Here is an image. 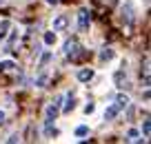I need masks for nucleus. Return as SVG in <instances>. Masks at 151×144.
<instances>
[{"instance_id":"nucleus-1","label":"nucleus","mask_w":151,"mask_h":144,"mask_svg":"<svg viewBox=\"0 0 151 144\" xmlns=\"http://www.w3.org/2000/svg\"><path fill=\"white\" fill-rule=\"evenodd\" d=\"M60 100H62V98H56V100L47 107V113H45V115H47V120H45V122H53V120L58 117V113H60Z\"/></svg>"},{"instance_id":"nucleus-2","label":"nucleus","mask_w":151,"mask_h":144,"mask_svg":"<svg viewBox=\"0 0 151 144\" xmlns=\"http://www.w3.org/2000/svg\"><path fill=\"white\" fill-rule=\"evenodd\" d=\"M78 22H80V31H87L89 29V11L82 9L80 14H78Z\"/></svg>"},{"instance_id":"nucleus-3","label":"nucleus","mask_w":151,"mask_h":144,"mask_svg":"<svg viewBox=\"0 0 151 144\" xmlns=\"http://www.w3.org/2000/svg\"><path fill=\"white\" fill-rule=\"evenodd\" d=\"M67 24H69V18H67V16H58V18L53 20V31H62Z\"/></svg>"},{"instance_id":"nucleus-4","label":"nucleus","mask_w":151,"mask_h":144,"mask_svg":"<svg viewBox=\"0 0 151 144\" xmlns=\"http://www.w3.org/2000/svg\"><path fill=\"white\" fill-rule=\"evenodd\" d=\"M118 113H120V107L118 104H111V107H107V111H104V120H113Z\"/></svg>"},{"instance_id":"nucleus-5","label":"nucleus","mask_w":151,"mask_h":144,"mask_svg":"<svg viewBox=\"0 0 151 144\" xmlns=\"http://www.w3.org/2000/svg\"><path fill=\"white\" fill-rule=\"evenodd\" d=\"M91 78H93V71L91 69H80L78 71V80H80V82H89Z\"/></svg>"},{"instance_id":"nucleus-6","label":"nucleus","mask_w":151,"mask_h":144,"mask_svg":"<svg viewBox=\"0 0 151 144\" xmlns=\"http://www.w3.org/2000/svg\"><path fill=\"white\" fill-rule=\"evenodd\" d=\"M76 49H80V47H78V42H76V40H69V42H67V44H65V53H67V56H71V53H73Z\"/></svg>"},{"instance_id":"nucleus-7","label":"nucleus","mask_w":151,"mask_h":144,"mask_svg":"<svg viewBox=\"0 0 151 144\" xmlns=\"http://www.w3.org/2000/svg\"><path fill=\"white\" fill-rule=\"evenodd\" d=\"M9 27H11L9 20H2V22H0V40H2V38H7V31H9Z\"/></svg>"},{"instance_id":"nucleus-8","label":"nucleus","mask_w":151,"mask_h":144,"mask_svg":"<svg viewBox=\"0 0 151 144\" xmlns=\"http://www.w3.org/2000/svg\"><path fill=\"white\" fill-rule=\"evenodd\" d=\"M111 58H113V49H102V51H100V60L102 62L111 60Z\"/></svg>"},{"instance_id":"nucleus-9","label":"nucleus","mask_w":151,"mask_h":144,"mask_svg":"<svg viewBox=\"0 0 151 144\" xmlns=\"http://www.w3.org/2000/svg\"><path fill=\"white\" fill-rule=\"evenodd\" d=\"M73 107H76V102H73V95L69 93V95H67V102H65V109H62V111H65V113H69Z\"/></svg>"},{"instance_id":"nucleus-10","label":"nucleus","mask_w":151,"mask_h":144,"mask_svg":"<svg viewBox=\"0 0 151 144\" xmlns=\"http://www.w3.org/2000/svg\"><path fill=\"white\" fill-rule=\"evenodd\" d=\"M116 104H118V107H120V111H122V109H124V107H127V104H129V98H127V95H118V100H116Z\"/></svg>"},{"instance_id":"nucleus-11","label":"nucleus","mask_w":151,"mask_h":144,"mask_svg":"<svg viewBox=\"0 0 151 144\" xmlns=\"http://www.w3.org/2000/svg\"><path fill=\"white\" fill-rule=\"evenodd\" d=\"M14 62H11V60H7V62H0V71H9V69H14Z\"/></svg>"},{"instance_id":"nucleus-12","label":"nucleus","mask_w":151,"mask_h":144,"mask_svg":"<svg viewBox=\"0 0 151 144\" xmlns=\"http://www.w3.org/2000/svg\"><path fill=\"white\" fill-rule=\"evenodd\" d=\"M45 42H47V44H53V42H56V33L47 31V33H45Z\"/></svg>"},{"instance_id":"nucleus-13","label":"nucleus","mask_w":151,"mask_h":144,"mask_svg":"<svg viewBox=\"0 0 151 144\" xmlns=\"http://www.w3.org/2000/svg\"><path fill=\"white\" fill-rule=\"evenodd\" d=\"M142 133H145V138H149V133H151V122L149 120H145V124H142Z\"/></svg>"},{"instance_id":"nucleus-14","label":"nucleus","mask_w":151,"mask_h":144,"mask_svg":"<svg viewBox=\"0 0 151 144\" xmlns=\"http://www.w3.org/2000/svg\"><path fill=\"white\" fill-rule=\"evenodd\" d=\"M49 60H51V53H49V51H47V53H42V58H40V64H42V67H45V64H47V62H49Z\"/></svg>"},{"instance_id":"nucleus-15","label":"nucleus","mask_w":151,"mask_h":144,"mask_svg":"<svg viewBox=\"0 0 151 144\" xmlns=\"http://www.w3.org/2000/svg\"><path fill=\"white\" fill-rule=\"evenodd\" d=\"M127 135H129L127 140H131V142H133V140H138V131H136V129H131V131H129Z\"/></svg>"},{"instance_id":"nucleus-16","label":"nucleus","mask_w":151,"mask_h":144,"mask_svg":"<svg viewBox=\"0 0 151 144\" xmlns=\"http://www.w3.org/2000/svg\"><path fill=\"white\" fill-rule=\"evenodd\" d=\"M87 126H78V129H76V135H87Z\"/></svg>"},{"instance_id":"nucleus-17","label":"nucleus","mask_w":151,"mask_h":144,"mask_svg":"<svg viewBox=\"0 0 151 144\" xmlns=\"http://www.w3.org/2000/svg\"><path fill=\"white\" fill-rule=\"evenodd\" d=\"M38 87H47V75H40V78H38Z\"/></svg>"},{"instance_id":"nucleus-18","label":"nucleus","mask_w":151,"mask_h":144,"mask_svg":"<svg viewBox=\"0 0 151 144\" xmlns=\"http://www.w3.org/2000/svg\"><path fill=\"white\" fill-rule=\"evenodd\" d=\"M93 109H96L93 104H87V107H85V113H87V115H89V113H93Z\"/></svg>"},{"instance_id":"nucleus-19","label":"nucleus","mask_w":151,"mask_h":144,"mask_svg":"<svg viewBox=\"0 0 151 144\" xmlns=\"http://www.w3.org/2000/svg\"><path fill=\"white\" fill-rule=\"evenodd\" d=\"M2 120H5V111H0V122H2Z\"/></svg>"},{"instance_id":"nucleus-20","label":"nucleus","mask_w":151,"mask_h":144,"mask_svg":"<svg viewBox=\"0 0 151 144\" xmlns=\"http://www.w3.org/2000/svg\"><path fill=\"white\" fill-rule=\"evenodd\" d=\"M47 2H49V5H56V2H58V0H47Z\"/></svg>"}]
</instances>
